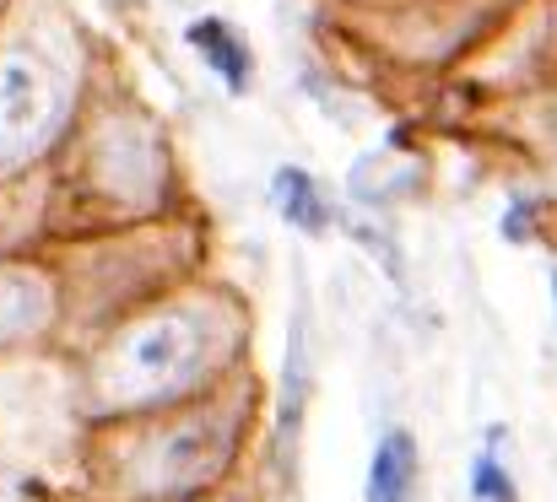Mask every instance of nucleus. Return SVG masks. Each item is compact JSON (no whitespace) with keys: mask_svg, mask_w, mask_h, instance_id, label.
<instances>
[{"mask_svg":"<svg viewBox=\"0 0 557 502\" xmlns=\"http://www.w3.org/2000/svg\"><path fill=\"white\" fill-rule=\"evenodd\" d=\"M200 330L189 319H152L120 346V394L131 400H152V394H169L180 389L189 373L200 367Z\"/></svg>","mask_w":557,"mask_h":502,"instance_id":"1","label":"nucleus"},{"mask_svg":"<svg viewBox=\"0 0 557 502\" xmlns=\"http://www.w3.org/2000/svg\"><path fill=\"white\" fill-rule=\"evenodd\" d=\"M227 454H233V432L222 427V422H189L185 432H174L163 449H158V460H152V481L163 487V492H195V487H206L222 465H227Z\"/></svg>","mask_w":557,"mask_h":502,"instance_id":"2","label":"nucleus"},{"mask_svg":"<svg viewBox=\"0 0 557 502\" xmlns=\"http://www.w3.org/2000/svg\"><path fill=\"white\" fill-rule=\"evenodd\" d=\"M49 120V87L27 60H0V158H22Z\"/></svg>","mask_w":557,"mask_h":502,"instance_id":"3","label":"nucleus"},{"mask_svg":"<svg viewBox=\"0 0 557 502\" xmlns=\"http://www.w3.org/2000/svg\"><path fill=\"white\" fill-rule=\"evenodd\" d=\"M49 319V287L27 271H0V340H22Z\"/></svg>","mask_w":557,"mask_h":502,"instance_id":"4","label":"nucleus"},{"mask_svg":"<svg viewBox=\"0 0 557 502\" xmlns=\"http://www.w3.org/2000/svg\"><path fill=\"white\" fill-rule=\"evenodd\" d=\"M417 487V443L411 432H389L379 449H373V470H369V502H411Z\"/></svg>","mask_w":557,"mask_h":502,"instance_id":"5","label":"nucleus"},{"mask_svg":"<svg viewBox=\"0 0 557 502\" xmlns=\"http://www.w3.org/2000/svg\"><path fill=\"white\" fill-rule=\"evenodd\" d=\"M189 43L206 54V65L238 92L244 81H249V43L227 27V22H216V16H206V22H195L189 27Z\"/></svg>","mask_w":557,"mask_h":502,"instance_id":"6","label":"nucleus"},{"mask_svg":"<svg viewBox=\"0 0 557 502\" xmlns=\"http://www.w3.org/2000/svg\"><path fill=\"white\" fill-rule=\"evenodd\" d=\"M271 189H276V205H282V216H287L293 227H304V233H325V227H331L325 200H320V189H314V178H309V173L282 167Z\"/></svg>","mask_w":557,"mask_h":502,"instance_id":"7","label":"nucleus"},{"mask_svg":"<svg viewBox=\"0 0 557 502\" xmlns=\"http://www.w3.org/2000/svg\"><path fill=\"white\" fill-rule=\"evenodd\" d=\"M471 498L476 502H520V492H515L509 470H504L493 454H476V465H471Z\"/></svg>","mask_w":557,"mask_h":502,"instance_id":"8","label":"nucleus"},{"mask_svg":"<svg viewBox=\"0 0 557 502\" xmlns=\"http://www.w3.org/2000/svg\"><path fill=\"white\" fill-rule=\"evenodd\" d=\"M504 238H531V205H515L504 216Z\"/></svg>","mask_w":557,"mask_h":502,"instance_id":"9","label":"nucleus"},{"mask_svg":"<svg viewBox=\"0 0 557 502\" xmlns=\"http://www.w3.org/2000/svg\"><path fill=\"white\" fill-rule=\"evenodd\" d=\"M553 292H557V276H553Z\"/></svg>","mask_w":557,"mask_h":502,"instance_id":"10","label":"nucleus"}]
</instances>
